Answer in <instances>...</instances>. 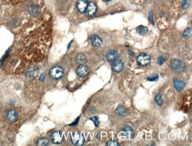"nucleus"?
Returning <instances> with one entry per match:
<instances>
[{"instance_id":"obj_27","label":"nucleus","mask_w":192,"mask_h":146,"mask_svg":"<svg viewBox=\"0 0 192 146\" xmlns=\"http://www.w3.org/2000/svg\"><path fill=\"white\" fill-rule=\"evenodd\" d=\"M107 145L109 146H118L119 145V144L115 140H111L108 141Z\"/></svg>"},{"instance_id":"obj_14","label":"nucleus","mask_w":192,"mask_h":146,"mask_svg":"<svg viewBox=\"0 0 192 146\" xmlns=\"http://www.w3.org/2000/svg\"><path fill=\"white\" fill-rule=\"evenodd\" d=\"M86 57L83 53H80L78 55L76 58V62L79 65H84L86 62Z\"/></svg>"},{"instance_id":"obj_6","label":"nucleus","mask_w":192,"mask_h":146,"mask_svg":"<svg viewBox=\"0 0 192 146\" xmlns=\"http://www.w3.org/2000/svg\"><path fill=\"white\" fill-rule=\"evenodd\" d=\"M88 4H89L87 0H79L76 4L77 9L80 13H83L86 12Z\"/></svg>"},{"instance_id":"obj_9","label":"nucleus","mask_w":192,"mask_h":146,"mask_svg":"<svg viewBox=\"0 0 192 146\" xmlns=\"http://www.w3.org/2000/svg\"><path fill=\"white\" fill-rule=\"evenodd\" d=\"M51 141L53 143L60 144L62 142L63 137L62 134L60 131H55L51 135Z\"/></svg>"},{"instance_id":"obj_22","label":"nucleus","mask_w":192,"mask_h":146,"mask_svg":"<svg viewBox=\"0 0 192 146\" xmlns=\"http://www.w3.org/2000/svg\"><path fill=\"white\" fill-rule=\"evenodd\" d=\"M191 36V28H187L183 33V37L186 39H188Z\"/></svg>"},{"instance_id":"obj_24","label":"nucleus","mask_w":192,"mask_h":146,"mask_svg":"<svg viewBox=\"0 0 192 146\" xmlns=\"http://www.w3.org/2000/svg\"><path fill=\"white\" fill-rule=\"evenodd\" d=\"M159 79V76L157 75H153L148 77L147 80L149 81H156Z\"/></svg>"},{"instance_id":"obj_12","label":"nucleus","mask_w":192,"mask_h":146,"mask_svg":"<svg viewBox=\"0 0 192 146\" xmlns=\"http://www.w3.org/2000/svg\"><path fill=\"white\" fill-rule=\"evenodd\" d=\"M90 41L91 44L94 46L99 47L101 46L102 44V41L101 39L98 36L96 35V34H92L91 37Z\"/></svg>"},{"instance_id":"obj_16","label":"nucleus","mask_w":192,"mask_h":146,"mask_svg":"<svg viewBox=\"0 0 192 146\" xmlns=\"http://www.w3.org/2000/svg\"><path fill=\"white\" fill-rule=\"evenodd\" d=\"M123 132H124V133L125 134V135L127 137L128 139H131L132 137H133V134H134L133 130L130 127H128V126L125 127L123 128Z\"/></svg>"},{"instance_id":"obj_8","label":"nucleus","mask_w":192,"mask_h":146,"mask_svg":"<svg viewBox=\"0 0 192 146\" xmlns=\"http://www.w3.org/2000/svg\"><path fill=\"white\" fill-rule=\"evenodd\" d=\"M112 67L113 71L115 72H120L123 70L124 64L120 60H115L113 61Z\"/></svg>"},{"instance_id":"obj_7","label":"nucleus","mask_w":192,"mask_h":146,"mask_svg":"<svg viewBox=\"0 0 192 146\" xmlns=\"http://www.w3.org/2000/svg\"><path fill=\"white\" fill-rule=\"evenodd\" d=\"M77 75L80 77H85L89 73V69L88 66L85 65H80L76 70Z\"/></svg>"},{"instance_id":"obj_11","label":"nucleus","mask_w":192,"mask_h":146,"mask_svg":"<svg viewBox=\"0 0 192 146\" xmlns=\"http://www.w3.org/2000/svg\"><path fill=\"white\" fill-rule=\"evenodd\" d=\"M173 82L174 83V88H176V89L178 92L182 91L186 86V83H185V82H183L177 79H174Z\"/></svg>"},{"instance_id":"obj_5","label":"nucleus","mask_w":192,"mask_h":146,"mask_svg":"<svg viewBox=\"0 0 192 146\" xmlns=\"http://www.w3.org/2000/svg\"><path fill=\"white\" fill-rule=\"evenodd\" d=\"M18 113L14 109H10L7 113V119L10 123L15 122L18 119Z\"/></svg>"},{"instance_id":"obj_25","label":"nucleus","mask_w":192,"mask_h":146,"mask_svg":"<svg viewBox=\"0 0 192 146\" xmlns=\"http://www.w3.org/2000/svg\"><path fill=\"white\" fill-rule=\"evenodd\" d=\"M190 4L189 0H183L182 3V8L183 9H186L189 7Z\"/></svg>"},{"instance_id":"obj_23","label":"nucleus","mask_w":192,"mask_h":146,"mask_svg":"<svg viewBox=\"0 0 192 146\" xmlns=\"http://www.w3.org/2000/svg\"><path fill=\"white\" fill-rule=\"evenodd\" d=\"M167 60V57H165L164 56H160L158 59H157V63L159 65H162L163 63H164V62H165Z\"/></svg>"},{"instance_id":"obj_15","label":"nucleus","mask_w":192,"mask_h":146,"mask_svg":"<svg viewBox=\"0 0 192 146\" xmlns=\"http://www.w3.org/2000/svg\"><path fill=\"white\" fill-rule=\"evenodd\" d=\"M127 109L123 105H119L116 109V114L120 117H124L127 115Z\"/></svg>"},{"instance_id":"obj_26","label":"nucleus","mask_w":192,"mask_h":146,"mask_svg":"<svg viewBox=\"0 0 192 146\" xmlns=\"http://www.w3.org/2000/svg\"><path fill=\"white\" fill-rule=\"evenodd\" d=\"M90 119L91 121H92L94 123V124L96 127H98L99 124V119L97 117H93L92 118H90Z\"/></svg>"},{"instance_id":"obj_10","label":"nucleus","mask_w":192,"mask_h":146,"mask_svg":"<svg viewBox=\"0 0 192 146\" xmlns=\"http://www.w3.org/2000/svg\"><path fill=\"white\" fill-rule=\"evenodd\" d=\"M86 14L89 16H93L97 12V7L93 3H90L86 9Z\"/></svg>"},{"instance_id":"obj_28","label":"nucleus","mask_w":192,"mask_h":146,"mask_svg":"<svg viewBox=\"0 0 192 146\" xmlns=\"http://www.w3.org/2000/svg\"><path fill=\"white\" fill-rule=\"evenodd\" d=\"M45 74H43V75H41V78H40V80H43V79H45Z\"/></svg>"},{"instance_id":"obj_4","label":"nucleus","mask_w":192,"mask_h":146,"mask_svg":"<svg viewBox=\"0 0 192 146\" xmlns=\"http://www.w3.org/2000/svg\"><path fill=\"white\" fill-rule=\"evenodd\" d=\"M72 141L73 144L77 145H82L85 143V139L83 135L79 133H75L72 137Z\"/></svg>"},{"instance_id":"obj_21","label":"nucleus","mask_w":192,"mask_h":146,"mask_svg":"<svg viewBox=\"0 0 192 146\" xmlns=\"http://www.w3.org/2000/svg\"><path fill=\"white\" fill-rule=\"evenodd\" d=\"M34 73H35L34 68L33 67H30L27 71V75L29 78H31L34 76Z\"/></svg>"},{"instance_id":"obj_29","label":"nucleus","mask_w":192,"mask_h":146,"mask_svg":"<svg viewBox=\"0 0 192 146\" xmlns=\"http://www.w3.org/2000/svg\"><path fill=\"white\" fill-rule=\"evenodd\" d=\"M103 1H111V0H103Z\"/></svg>"},{"instance_id":"obj_13","label":"nucleus","mask_w":192,"mask_h":146,"mask_svg":"<svg viewBox=\"0 0 192 146\" xmlns=\"http://www.w3.org/2000/svg\"><path fill=\"white\" fill-rule=\"evenodd\" d=\"M118 57V53L115 50H111L107 55V59L109 62H113Z\"/></svg>"},{"instance_id":"obj_20","label":"nucleus","mask_w":192,"mask_h":146,"mask_svg":"<svg viewBox=\"0 0 192 146\" xmlns=\"http://www.w3.org/2000/svg\"><path fill=\"white\" fill-rule=\"evenodd\" d=\"M29 11L32 15H36L39 13V8L36 5H31L29 8Z\"/></svg>"},{"instance_id":"obj_2","label":"nucleus","mask_w":192,"mask_h":146,"mask_svg":"<svg viewBox=\"0 0 192 146\" xmlns=\"http://www.w3.org/2000/svg\"><path fill=\"white\" fill-rule=\"evenodd\" d=\"M185 64L180 60H174L171 63V69L174 72L180 73L185 70Z\"/></svg>"},{"instance_id":"obj_18","label":"nucleus","mask_w":192,"mask_h":146,"mask_svg":"<svg viewBox=\"0 0 192 146\" xmlns=\"http://www.w3.org/2000/svg\"><path fill=\"white\" fill-rule=\"evenodd\" d=\"M155 101L158 105L161 106L163 104V101L162 99V94L161 93H157V95L155 96Z\"/></svg>"},{"instance_id":"obj_19","label":"nucleus","mask_w":192,"mask_h":146,"mask_svg":"<svg viewBox=\"0 0 192 146\" xmlns=\"http://www.w3.org/2000/svg\"><path fill=\"white\" fill-rule=\"evenodd\" d=\"M49 145V140L47 138H45V137L40 139L37 142V145L46 146Z\"/></svg>"},{"instance_id":"obj_1","label":"nucleus","mask_w":192,"mask_h":146,"mask_svg":"<svg viewBox=\"0 0 192 146\" xmlns=\"http://www.w3.org/2000/svg\"><path fill=\"white\" fill-rule=\"evenodd\" d=\"M64 74L63 68L60 66H55L52 67L49 71V75L51 78L55 80L62 78Z\"/></svg>"},{"instance_id":"obj_17","label":"nucleus","mask_w":192,"mask_h":146,"mask_svg":"<svg viewBox=\"0 0 192 146\" xmlns=\"http://www.w3.org/2000/svg\"><path fill=\"white\" fill-rule=\"evenodd\" d=\"M137 31L138 33L139 34H140V35L144 36L145 35V34L147 33L148 32V28L145 27L144 26H143V25H140V26H139L137 27Z\"/></svg>"},{"instance_id":"obj_3","label":"nucleus","mask_w":192,"mask_h":146,"mask_svg":"<svg viewBox=\"0 0 192 146\" xmlns=\"http://www.w3.org/2000/svg\"><path fill=\"white\" fill-rule=\"evenodd\" d=\"M138 64L142 66L148 65L150 62V57L146 53H142L139 55L137 58Z\"/></svg>"}]
</instances>
